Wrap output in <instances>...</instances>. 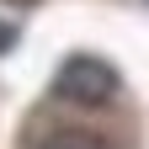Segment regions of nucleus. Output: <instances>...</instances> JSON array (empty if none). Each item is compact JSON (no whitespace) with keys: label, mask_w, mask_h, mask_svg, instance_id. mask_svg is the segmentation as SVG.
Instances as JSON below:
<instances>
[{"label":"nucleus","mask_w":149,"mask_h":149,"mask_svg":"<svg viewBox=\"0 0 149 149\" xmlns=\"http://www.w3.org/2000/svg\"><path fill=\"white\" fill-rule=\"evenodd\" d=\"M117 91H123L117 69L107 59H96V53H69L59 64V74H53V96L74 101V107H107Z\"/></svg>","instance_id":"1"},{"label":"nucleus","mask_w":149,"mask_h":149,"mask_svg":"<svg viewBox=\"0 0 149 149\" xmlns=\"http://www.w3.org/2000/svg\"><path fill=\"white\" fill-rule=\"evenodd\" d=\"M43 149H107L96 133H80V128H64V133H53Z\"/></svg>","instance_id":"2"},{"label":"nucleus","mask_w":149,"mask_h":149,"mask_svg":"<svg viewBox=\"0 0 149 149\" xmlns=\"http://www.w3.org/2000/svg\"><path fill=\"white\" fill-rule=\"evenodd\" d=\"M11 43H16V27H11V22H0V53H11Z\"/></svg>","instance_id":"3"}]
</instances>
